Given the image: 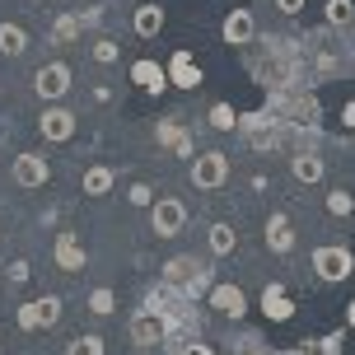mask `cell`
<instances>
[{"mask_svg": "<svg viewBox=\"0 0 355 355\" xmlns=\"http://www.w3.org/2000/svg\"><path fill=\"white\" fill-rule=\"evenodd\" d=\"M309 266H313V276H318L322 285H341V281L355 276V252L341 248V243H322V248H313Z\"/></svg>", "mask_w": 355, "mask_h": 355, "instance_id": "cell-1", "label": "cell"}, {"mask_svg": "<svg viewBox=\"0 0 355 355\" xmlns=\"http://www.w3.org/2000/svg\"><path fill=\"white\" fill-rule=\"evenodd\" d=\"M187 178H192V187H201V192H220V187L230 182V155H225V150L196 155V159L187 164Z\"/></svg>", "mask_w": 355, "mask_h": 355, "instance_id": "cell-2", "label": "cell"}, {"mask_svg": "<svg viewBox=\"0 0 355 355\" xmlns=\"http://www.w3.org/2000/svg\"><path fill=\"white\" fill-rule=\"evenodd\" d=\"M131 341H136L141 351H164V346H168V313L141 309V313L131 318Z\"/></svg>", "mask_w": 355, "mask_h": 355, "instance_id": "cell-3", "label": "cell"}, {"mask_svg": "<svg viewBox=\"0 0 355 355\" xmlns=\"http://www.w3.org/2000/svg\"><path fill=\"white\" fill-rule=\"evenodd\" d=\"M15 322L24 327V332H47V327H56L61 322V300L56 295H42V300H28L15 309Z\"/></svg>", "mask_w": 355, "mask_h": 355, "instance_id": "cell-4", "label": "cell"}, {"mask_svg": "<svg viewBox=\"0 0 355 355\" xmlns=\"http://www.w3.org/2000/svg\"><path fill=\"white\" fill-rule=\"evenodd\" d=\"M33 94L42 103H61L66 94H71V66L66 61H47V66H37L33 71Z\"/></svg>", "mask_w": 355, "mask_h": 355, "instance_id": "cell-5", "label": "cell"}, {"mask_svg": "<svg viewBox=\"0 0 355 355\" xmlns=\"http://www.w3.org/2000/svg\"><path fill=\"white\" fill-rule=\"evenodd\" d=\"M150 230L159 234V239H178V234L187 230V206L178 196H159L150 206Z\"/></svg>", "mask_w": 355, "mask_h": 355, "instance_id": "cell-6", "label": "cell"}, {"mask_svg": "<svg viewBox=\"0 0 355 355\" xmlns=\"http://www.w3.org/2000/svg\"><path fill=\"white\" fill-rule=\"evenodd\" d=\"M206 304H211L215 313H225V318H243L248 313V295H243V285H234V281H215Z\"/></svg>", "mask_w": 355, "mask_h": 355, "instance_id": "cell-7", "label": "cell"}, {"mask_svg": "<svg viewBox=\"0 0 355 355\" xmlns=\"http://www.w3.org/2000/svg\"><path fill=\"white\" fill-rule=\"evenodd\" d=\"M10 173H15L19 187L33 192V187H47V182H52V164H47V155H33V150H28V155H19V159H15Z\"/></svg>", "mask_w": 355, "mask_h": 355, "instance_id": "cell-8", "label": "cell"}, {"mask_svg": "<svg viewBox=\"0 0 355 355\" xmlns=\"http://www.w3.org/2000/svg\"><path fill=\"white\" fill-rule=\"evenodd\" d=\"M37 136H42V141H71L75 136V112L71 107H42V117H37Z\"/></svg>", "mask_w": 355, "mask_h": 355, "instance_id": "cell-9", "label": "cell"}, {"mask_svg": "<svg viewBox=\"0 0 355 355\" xmlns=\"http://www.w3.org/2000/svg\"><path fill=\"white\" fill-rule=\"evenodd\" d=\"M266 248L276 252V257H290V252H295V225H290L285 211L266 215Z\"/></svg>", "mask_w": 355, "mask_h": 355, "instance_id": "cell-10", "label": "cell"}, {"mask_svg": "<svg viewBox=\"0 0 355 355\" xmlns=\"http://www.w3.org/2000/svg\"><path fill=\"white\" fill-rule=\"evenodd\" d=\"M168 85L173 89H201V66H196V56L187 47H178L168 56Z\"/></svg>", "mask_w": 355, "mask_h": 355, "instance_id": "cell-11", "label": "cell"}, {"mask_svg": "<svg viewBox=\"0 0 355 355\" xmlns=\"http://www.w3.org/2000/svg\"><path fill=\"white\" fill-rule=\"evenodd\" d=\"M220 37H225L230 47H248L252 37H257L252 10H230V15H225V24H220Z\"/></svg>", "mask_w": 355, "mask_h": 355, "instance_id": "cell-12", "label": "cell"}, {"mask_svg": "<svg viewBox=\"0 0 355 355\" xmlns=\"http://www.w3.org/2000/svg\"><path fill=\"white\" fill-rule=\"evenodd\" d=\"M131 85H141L145 94H164V89H168V66L141 56V61H131Z\"/></svg>", "mask_w": 355, "mask_h": 355, "instance_id": "cell-13", "label": "cell"}, {"mask_svg": "<svg viewBox=\"0 0 355 355\" xmlns=\"http://www.w3.org/2000/svg\"><path fill=\"white\" fill-rule=\"evenodd\" d=\"M196 271H201V262H196V257H168V262L159 266V281H164V290H168V295H182V285L192 281Z\"/></svg>", "mask_w": 355, "mask_h": 355, "instance_id": "cell-14", "label": "cell"}, {"mask_svg": "<svg viewBox=\"0 0 355 355\" xmlns=\"http://www.w3.org/2000/svg\"><path fill=\"white\" fill-rule=\"evenodd\" d=\"M155 141H159V150H173L178 159H196L192 136H187L178 122H159V126H155Z\"/></svg>", "mask_w": 355, "mask_h": 355, "instance_id": "cell-15", "label": "cell"}, {"mask_svg": "<svg viewBox=\"0 0 355 355\" xmlns=\"http://www.w3.org/2000/svg\"><path fill=\"white\" fill-rule=\"evenodd\" d=\"M290 173H295L300 187H318L322 178H327V159H318L313 150H300V155L290 159Z\"/></svg>", "mask_w": 355, "mask_h": 355, "instance_id": "cell-16", "label": "cell"}, {"mask_svg": "<svg viewBox=\"0 0 355 355\" xmlns=\"http://www.w3.org/2000/svg\"><path fill=\"white\" fill-rule=\"evenodd\" d=\"M262 313H266L271 322H290V318H295V300L285 295L281 281H271V285L262 290Z\"/></svg>", "mask_w": 355, "mask_h": 355, "instance_id": "cell-17", "label": "cell"}, {"mask_svg": "<svg viewBox=\"0 0 355 355\" xmlns=\"http://www.w3.org/2000/svg\"><path fill=\"white\" fill-rule=\"evenodd\" d=\"M52 257H56V266H61V271H85V248H80V239H75L71 230L56 234Z\"/></svg>", "mask_w": 355, "mask_h": 355, "instance_id": "cell-18", "label": "cell"}, {"mask_svg": "<svg viewBox=\"0 0 355 355\" xmlns=\"http://www.w3.org/2000/svg\"><path fill=\"white\" fill-rule=\"evenodd\" d=\"M131 28H136V37H159V28H164V5H159V0H145V5H136Z\"/></svg>", "mask_w": 355, "mask_h": 355, "instance_id": "cell-19", "label": "cell"}, {"mask_svg": "<svg viewBox=\"0 0 355 355\" xmlns=\"http://www.w3.org/2000/svg\"><path fill=\"white\" fill-rule=\"evenodd\" d=\"M80 187H85V196H107L112 187H117V168H107V164H94V168H85Z\"/></svg>", "mask_w": 355, "mask_h": 355, "instance_id": "cell-20", "label": "cell"}, {"mask_svg": "<svg viewBox=\"0 0 355 355\" xmlns=\"http://www.w3.org/2000/svg\"><path fill=\"white\" fill-rule=\"evenodd\" d=\"M206 248H211L215 257H230V252L239 248V234H234V225H225V220H215L211 230H206Z\"/></svg>", "mask_w": 355, "mask_h": 355, "instance_id": "cell-21", "label": "cell"}, {"mask_svg": "<svg viewBox=\"0 0 355 355\" xmlns=\"http://www.w3.org/2000/svg\"><path fill=\"white\" fill-rule=\"evenodd\" d=\"M24 52H28V33H24V24L0 19V56H24Z\"/></svg>", "mask_w": 355, "mask_h": 355, "instance_id": "cell-22", "label": "cell"}, {"mask_svg": "<svg viewBox=\"0 0 355 355\" xmlns=\"http://www.w3.org/2000/svg\"><path fill=\"white\" fill-rule=\"evenodd\" d=\"M85 309L94 313V318L117 313V290H112V285H94V290H89V300H85Z\"/></svg>", "mask_w": 355, "mask_h": 355, "instance_id": "cell-23", "label": "cell"}, {"mask_svg": "<svg viewBox=\"0 0 355 355\" xmlns=\"http://www.w3.org/2000/svg\"><path fill=\"white\" fill-rule=\"evenodd\" d=\"M80 28H85V19H80V15H61L52 24V47H71L75 37H80Z\"/></svg>", "mask_w": 355, "mask_h": 355, "instance_id": "cell-24", "label": "cell"}, {"mask_svg": "<svg viewBox=\"0 0 355 355\" xmlns=\"http://www.w3.org/2000/svg\"><path fill=\"white\" fill-rule=\"evenodd\" d=\"M239 117L243 112H234V103H211V112H206V122H211V131H239Z\"/></svg>", "mask_w": 355, "mask_h": 355, "instance_id": "cell-25", "label": "cell"}, {"mask_svg": "<svg viewBox=\"0 0 355 355\" xmlns=\"http://www.w3.org/2000/svg\"><path fill=\"white\" fill-rule=\"evenodd\" d=\"M322 19H327V28H346V24H355V0H327Z\"/></svg>", "mask_w": 355, "mask_h": 355, "instance_id": "cell-26", "label": "cell"}, {"mask_svg": "<svg viewBox=\"0 0 355 355\" xmlns=\"http://www.w3.org/2000/svg\"><path fill=\"white\" fill-rule=\"evenodd\" d=\"M211 285H215L211 266H201V271H196L192 281L182 285V295H178V300H187V304H192V300H206V295H211Z\"/></svg>", "mask_w": 355, "mask_h": 355, "instance_id": "cell-27", "label": "cell"}, {"mask_svg": "<svg viewBox=\"0 0 355 355\" xmlns=\"http://www.w3.org/2000/svg\"><path fill=\"white\" fill-rule=\"evenodd\" d=\"M89 56H94L98 66H117V61H122V47H117L112 37H94V42H89Z\"/></svg>", "mask_w": 355, "mask_h": 355, "instance_id": "cell-28", "label": "cell"}, {"mask_svg": "<svg viewBox=\"0 0 355 355\" xmlns=\"http://www.w3.org/2000/svg\"><path fill=\"white\" fill-rule=\"evenodd\" d=\"M327 215H337V220H351V215H355V196L346 192V187H332V192H327Z\"/></svg>", "mask_w": 355, "mask_h": 355, "instance_id": "cell-29", "label": "cell"}, {"mask_svg": "<svg viewBox=\"0 0 355 355\" xmlns=\"http://www.w3.org/2000/svg\"><path fill=\"white\" fill-rule=\"evenodd\" d=\"M66 355H103V337L85 332V337H75L71 346H66Z\"/></svg>", "mask_w": 355, "mask_h": 355, "instance_id": "cell-30", "label": "cell"}, {"mask_svg": "<svg viewBox=\"0 0 355 355\" xmlns=\"http://www.w3.org/2000/svg\"><path fill=\"white\" fill-rule=\"evenodd\" d=\"M126 201H131V206H145V211H150V206H155L159 196H155V187H150V182H131V187H126Z\"/></svg>", "mask_w": 355, "mask_h": 355, "instance_id": "cell-31", "label": "cell"}, {"mask_svg": "<svg viewBox=\"0 0 355 355\" xmlns=\"http://www.w3.org/2000/svg\"><path fill=\"white\" fill-rule=\"evenodd\" d=\"M28 276H33V266L24 262V257H15V262L5 266V281H10V285H24V281H28Z\"/></svg>", "mask_w": 355, "mask_h": 355, "instance_id": "cell-32", "label": "cell"}, {"mask_svg": "<svg viewBox=\"0 0 355 355\" xmlns=\"http://www.w3.org/2000/svg\"><path fill=\"white\" fill-rule=\"evenodd\" d=\"M337 71H341L337 56H332V52H318V75H322V80H327V75H337Z\"/></svg>", "mask_w": 355, "mask_h": 355, "instance_id": "cell-33", "label": "cell"}, {"mask_svg": "<svg viewBox=\"0 0 355 355\" xmlns=\"http://www.w3.org/2000/svg\"><path fill=\"white\" fill-rule=\"evenodd\" d=\"M178 355H220V351L206 346V341H187V346H178Z\"/></svg>", "mask_w": 355, "mask_h": 355, "instance_id": "cell-34", "label": "cell"}, {"mask_svg": "<svg viewBox=\"0 0 355 355\" xmlns=\"http://www.w3.org/2000/svg\"><path fill=\"white\" fill-rule=\"evenodd\" d=\"M234 355H281V351H271V346H262V341H243Z\"/></svg>", "mask_w": 355, "mask_h": 355, "instance_id": "cell-35", "label": "cell"}, {"mask_svg": "<svg viewBox=\"0 0 355 355\" xmlns=\"http://www.w3.org/2000/svg\"><path fill=\"white\" fill-rule=\"evenodd\" d=\"M271 5H276L281 15H300V10H304V5H309V0H271Z\"/></svg>", "mask_w": 355, "mask_h": 355, "instance_id": "cell-36", "label": "cell"}, {"mask_svg": "<svg viewBox=\"0 0 355 355\" xmlns=\"http://www.w3.org/2000/svg\"><path fill=\"white\" fill-rule=\"evenodd\" d=\"M248 187H252V192H266V187H271V178H266V173H252Z\"/></svg>", "mask_w": 355, "mask_h": 355, "instance_id": "cell-37", "label": "cell"}, {"mask_svg": "<svg viewBox=\"0 0 355 355\" xmlns=\"http://www.w3.org/2000/svg\"><path fill=\"white\" fill-rule=\"evenodd\" d=\"M341 122H346V126H355V98H351L346 107H341Z\"/></svg>", "mask_w": 355, "mask_h": 355, "instance_id": "cell-38", "label": "cell"}, {"mask_svg": "<svg viewBox=\"0 0 355 355\" xmlns=\"http://www.w3.org/2000/svg\"><path fill=\"white\" fill-rule=\"evenodd\" d=\"M346 327H355V300L346 304Z\"/></svg>", "mask_w": 355, "mask_h": 355, "instance_id": "cell-39", "label": "cell"}, {"mask_svg": "<svg viewBox=\"0 0 355 355\" xmlns=\"http://www.w3.org/2000/svg\"><path fill=\"white\" fill-rule=\"evenodd\" d=\"M0 234H5V230H0Z\"/></svg>", "mask_w": 355, "mask_h": 355, "instance_id": "cell-40", "label": "cell"}]
</instances>
